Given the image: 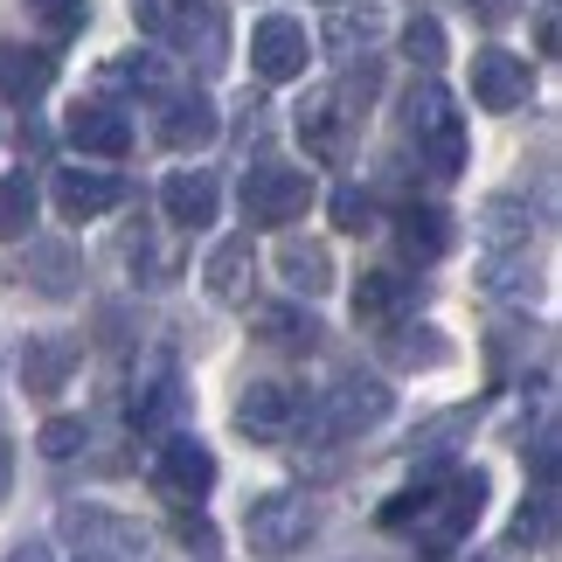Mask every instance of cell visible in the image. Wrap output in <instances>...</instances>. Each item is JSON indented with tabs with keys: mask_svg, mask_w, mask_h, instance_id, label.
Returning <instances> with one entry per match:
<instances>
[{
	"mask_svg": "<svg viewBox=\"0 0 562 562\" xmlns=\"http://www.w3.org/2000/svg\"><path fill=\"white\" fill-rule=\"evenodd\" d=\"M133 14H139L146 35L175 42L188 63H202V70H223L229 29H223V14H215L209 0H133Z\"/></svg>",
	"mask_w": 562,
	"mask_h": 562,
	"instance_id": "obj_1",
	"label": "cell"
},
{
	"mask_svg": "<svg viewBox=\"0 0 562 562\" xmlns=\"http://www.w3.org/2000/svg\"><path fill=\"white\" fill-rule=\"evenodd\" d=\"M313 202V181H306V167H285V160H257L250 175H244V223L250 229H285L299 223Z\"/></svg>",
	"mask_w": 562,
	"mask_h": 562,
	"instance_id": "obj_2",
	"label": "cell"
},
{
	"mask_svg": "<svg viewBox=\"0 0 562 562\" xmlns=\"http://www.w3.org/2000/svg\"><path fill=\"white\" fill-rule=\"evenodd\" d=\"M486 472L472 465V472H445L438 486H430V507L417 514L424 521V549L430 555H445L451 542H459V535H472V521H480V507H486Z\"/></svg>",
	"mask_w": 562,
	"mask_h": 562,
	"instance_id": "obj_3",
	"label": "cell"
},
{
	"mask_svg": "<svg viewBox=\"0 0 562 562\" xmlns=\"http://www.w3.org/2000/svg\"><path fill=\"white\" fill-rule=\"evenodd\" d=\"M389 409H396L389 382H375V375H348V382L327 389V403H313V438H361V430L389 424Z\"/></svg>",
	"mask_w": 562,
	"mask_h": 562,
	"instance_id": "obj_4",
	"label": "cell"
},
{
	"mask_svg": "<svg viewBox=\"0 0 562 562\" xmlns=\"http://www.w3.org/2000/svg\"><path fill=\"white\" fill-rule=\"evenodd\" d=\"M154 486H160V501H175V507H202L215 493V451L181 438V430H167L160 451H154Z\"/></svg>",
	"mask_w": 562,
	"mask_h": 562,
	"instance_id": "obj_5",
	"label": "cell"
},
{
	"mask_svg": "<svg viewBox=\"0 0 562 562\" xmlns=\"http://www.w3.org/2000/svg\"><path fill=\"white\" fill-rule=\"evenodd\" d=\"M181 409H188V382L175 369V355H154L133 382V430L139 438H167L181 424Z\"/></svg>",
	"mask_w": 562,
	"mask_h": 562,
	"instance_id": "obj_6",
	"label": "cell"
},
{
	"mask_svg": "<svg viewBox=\"0 0 562 562\" xmlns=\"http://www.w3.org/2000/svg\"><path fill=\"white\" fill-rule=\"evenodd\" d=\"M63 528L77 535L83 562H146V528L125 521V514H112V507H70Z\"/></svg>",
	"mask_w": 562,
	"mask_h": 562,
	"instance_id": "obj_7",
	"label": "cell"
},
{
	"mask_svg": "<svg viewBox=\"0 0 562 562\" xmlns=\"http://www.w3.org/2000/svg\"><path fill=\"white\" fill-rule=\"evenodd\" d=\"M306 63H313L306 21H292V14H265V21L250 29V70L265 77V83H292V77H306Z\"/></svg>",
	"mask_w": 562,
	"mask_h": 562,
	"instance_id": "obj_8",
	"label": "cell"
},
{
	"mask_svg": "<svg viewBox=\"0 0 562 562\" xmlns=\"http://www.w3.org/2000/svg\"><path fill=\"white\" fill-rule=\"evenodd\" d=\"M313 535V501L306 493H265L250 507V549L257 555H292Z\"/></svg>",
	"mask_w": 562,
	"mask_h": 562,
	"instance_id": "obj_9",
	"label": "cell"
},
{
	"mask_svg": "<svg viewBox=\"0 0 562 562\" xmlns=\"http://www.w3.org/2000/svg\"><path fill=\"white\" fill-rule=\"evenodd\" d=\"M63 223H98V215H112L125 202V181L104 175V167H63V175L49 181Z\"/></svg>",
	"mask_w": 562,
	"mask_h": 562,
	"instance_id": "obj_10",
	"label": "cell"
},
{
	"mask_svg": "<svg viewBox=\"0 0 562 562\" xmlns=\"http://www.w3.org/2000/svg\"><path fill=\"white\" fill-rule=\"evenodd\" d=\"M63 139L83 146V154H98V160H119V154H133V125H125L119 104H104V98H83L70 119H63Z\"/></svg>",
	"mask_w": 562,
	"mask_h": 562,
	"instance_id": "obj_11",
	"label": "cell"
},
{
	"mask_svg": "<svg viewBox=\"0 0 562 562\" xmlns=\"http://www.w3.org/2000/svg\"><path fill=\"white\" fill-rule=\"evenodd\" d=\"M160 209L175 229H209L215 209H223V181L209 175V167H181V175L160 181Z\"/></svg>",
	"mask_w": 562,
	"mask_h": 562,
	"instance_id": "obj_12",
	"label": "cell"
},
{
	"mask_svg": "<svg viewBox=\"0 0 562 562\" xmlns=\"http://www.w3.org/2000/svg\"><path fill=\"white\" fill-rule=\"evenodd\" d=\"M292 424H299V396L285 382H250L244 403H236V430H244L250 445H278Z\"/></svg>",
	"mask_w": 562,
	"mask_h": 562,
	"instance_id": "obj_13",
	"label": "cell"
},
{
	"mask_svg": "<svg viewBox=\"0 0 562 562\" xmlns=\"http://www.w3.org/2000/svg\"><path fill=\"white\" fill-rule=\"evenodd\" d=\"M535 91V70L521 56H507V49H480L472 56V98L486 104V112H514Z\"/></svg>",
	"mask_w": 562,
	"mask_h": 562,
	"instance_id": "obj_14",
	"label": "cell"
},
{
	"mask_svg": "<svg viewBox=\"0 0 562 562\" xmlns=\"http://www.w3.org/2000/svg\"><path fill=\"white\" fill-rule=\"evenodd\" d=\"M215 133H223V119H215L209 91H175L160 104V146H175V154H194V146H209Z\"/></svg>",
	"mask_w": 562,
	"mask_h": 562,
	"instance_id": "obj_15",
	"label": "cell"
},
{
	"mask_svg": "<svg viewBox=\"0 0 562 562\" xmlns=\"http://www.w3.org/2000/svg\"><path fill=\"white\" fill-rule=\"evenodd\" d=\"M396 244L409 265H438V257L451 250V215L445 209H430V202H409L396 215Z\"/></svg>",
	"mask_w": 562,
	"mask_h": 562,
	"instance_id": "obj_16",
	"label": "cell"
},
{
	"mask_svg": "<svg viewBox=\"0 0 562 562\" xmlns=\"http://www.w3.org/2000/svg\"><path fill=\"white\" fill-rule=\"evenodd\" d=\"M348 119H355V112H348L334 91L313 98L306 112H299V139H306V154H313V160H340V154H348Z\"/></svg>",
	"mask_w": 562,
	"mask_h": 562,
	"instance_id": "obj_17",
	"label": "cell"
},
{
	"mask_svg": "<svg viewBox=\"0 0 562 562\" xmlns=\"http://www.w3.org/2000/svg\"><path fill=\"white\" fill-rule=\"evenodd\" d=\"M56 83V56L49 49H0V98L8 104H35Z\"/></svg>",
	"mask_w": 562,
	"mask_h": 562,
	"instance_id": "obj_18",
	"label": "cell"
},
{
	"mask_svg": "<svg viewBox=\"0 0 562 562\" xmlns=\"http://www.w3.org/2000/svg\"><path fill=\"white\" fill-rule=\"evenodd\" d=\"M250 265H257V250H250V229L244 236H223V244L209 250V271H202V285L215 299H244L250 292Z\"/></svg>",
	"mask_w": 562,
	"mask_h": 562,
	"instance_id": "obj_19",
	"label": "cell"
},
{
	"mask_svg": "<svg viewBox=\"0 0 562 562\" xmlns=\"http://www.w3.org/2000/svg\"><path fill=\"white\" fill-rule=\"evenodd\" d=\"M250 334L271 340V348H285V355H306L313 340H319V319L299 313V306H257L250 313Z\"/></svg>",
	"mask_w": 562,
	"mask_h": 562,
	"instance_id": "obj_20",
	"label": "cell"
},
{
	"mask_svg": "<svg viewBox=\"0 0 562 562\" xmlns=\"http://www.w3.org/2000/svg\"><path fill=\"white\" fill-rule=\"evenodd\" d=\"M77 369V348L70 340H29V355H21V382H29V396H56L63 382Z\"/></svg>",
	"mask_w": 562,
	"mask_h": 562,
	"instance_id": "obj_21",
	"label": "cell"
},
{
	"mask_svg": "<svg viewBox=\"0 0 562 562\" xmlns=\"http://www.w3.org/2000/svg\"><path fill=\"white\" fill-rule=\"evenodd\" d=\"M480 236H486V250H528V236H535L528 202H514V194H493V202L480 209Z\"/></svg>",
	"mask_w": 562,
	"mask_h": 562,
	"instance_id": "obj_22",
	"label": "cell"
},
{
	"mask_svg": "<svg viewBox=\"0 0 562 562\" xmlns=\"http://www.w3.org/2000/svg\"><path fill=\"white\" fill-rule=\"evenodd\" d=\"M403 125H409V139H417V146H424V139H438L445 125H459V112H451V98H445V83H438V77H424L417 91L403 98Z\"/></svg>",
	"mask_w": 562,
	"mask_h": 562,
	"instance_id": "obj_23",
	"label": "cell"
},
{
	"mask_svg": "<svg viewBox=\"0 0 562 562\" xmlns=\"http://www.w3.org/2000/svg\"><path fill=\"white\" fill-rule=\"evenodd\" d=\"M278 278H285L292 292L319 299V292L334 285V257L319 250V244H285V250H278Z\"/></svg>",
	"mask_w": 562,
	"mask_h": 562,
	"instance_id": "obj_24",
	"label": "cell"
},
{
	"mask_svg": "<svg viewBox=\"0 0 562 562\" xmlns=\"http://www.w3.org/2000/svg\"><path fill=\"white\" fill-rule=\"evenodd\" d=\"M409 306V278L403 271H369L355 285V313L361 319H389V313H403Z\"/></svg>",
	"mask_w": 562,
	"mask_h": 562,
	"instance_id": "obj_25",
	"label": "cell"
},
{
	"mask_svg": "<svg viewBox=\"0 0 562 562\" xmlns=\"http://www.w3.org/2000/svg\"><path fill=\"white\" fill-rule=\"evenodd\" d=\"M29 229H35V181L0 175V236H29Z\"/></svg>",
	"mask_w": 562,
	"mask_h": 562,
	"instance_id": "obj_26",
	"label": "cell"
},
{
	"mask_svg": "<svg viewBox=\"0 0 562 562\" xmlns=\"http://www.w3.org/2000/svg\"><path fill=\"white\" fill-rule=\"evenodd\" d=\"M480 278H486V292H501V299H521V292L535 285V265H528V250H493Z\"/></svg>",
	"mask_w": 562,
	"mask_h": 562,
	"instance_id": "obj_27",
	"label": "cell"
},
{
	"mask_svg": "<svg viewBox=\"0 0 562 562\" xmlns=\"http://www.w3.org/2000/svg\"><path fill=\"white\" fill-rule=\"evenodd\" d=\"M29 278H35L42 292H70L77 285V257L63 250V244H35L29 250Z\"/></svg>",
	"mask_w": 562,
	"mask_h": 562,
	"instance_id": "obj_28",
	"label": "cell"
},
{
	"mask_svg": "<svg viewBox=\"0 0 562 562\" xmlns=\"http://www.w3.org/2000/svg\"><path fill=\"white\" fill-rule=\"evenodd\" d=\"M389 355H396V361H424V369H438V361L451 355V340H445L438 327H396V334H389Z\"/></svg>",
	"mask_w": 562,
	"mask_h": 562,
	"instance_id": "obj_29",
	"label": "cell"
},
{
	"mask_svg": "<svg viewBox=\"0 0 562 562\" xmlns=\"http://www.w3.org/2000/svg\"><path fill=\"white\" fill-rule=\"evenodd\" d=\"M83 445H91V424H83V417H49V424H42V438H35L42 459H77Z\"/></svg>",
	"mask_w": 562,
	"mask_h": 562,
	"instance_id": "obj_30",
	"label": "cell"
},
{
	"mask_svg": "<svg viewBox=\"0 0 562 562\" xmlns=\"http://www.w3.org/2000/svg\"><path fill=\"white\" fill-rule=\"evenodd\" d=\"M175 542H181V555H194V562H223V528L202 521V514H181Z\"/></svg>",
	"mask_w": 562,
	"mask_h": 562,
	"instance_id": "obj_31",
	"label": "cell"
},
{
	"mask_svg": "<svg viewBox=\"0 0 562 562\" xmlns=\"http://www.w3.org/2000/svg\"><path fill=\"white\" fill-rule=\"evenodd\" d=\"M375 35H382V14H375V8H355V14H340V21H334V56H355V49H369Z\"/></svg>",
	"mask_w": 562,
	"mask_h": 562,
	"instance_id": "obj_32",
	"label": "cell"
},
{
	"mask_svg": "<svg viewBox=\"0 0 562 562\" xmlns=\"http://www.w3.org/2000/svg\"><path fill=\"white\" fill-rule=\"evenodd\" d=\"M29 14H35L49 35H77L83 21H91V0H29Z\"/></svg>",
	"mask_w": 562,
	"mask_h": 562,
	"instance_id": "obj_33",
	"label": "cell"
},
{
	"mask_svg": "<svg viewBox=\"0 0 562 562\" xmlns=\"http://www.w3.org/2000/svg\"><path fill=\"white\" fill-rule=\"evenodd\" d=\"M403 49H409V63H424V70H438V63H445V29H438L430 14H417V21L403 29Z\"/></svg>",
	"mask_w": 562,
	"mask_h": 562,
	"instance_id": "obj_34",
	"label": "cell"
},
{
	"mask_svg": "<svg viewBox=\"0 0 562 562\" xmlns=\"http://www.w3.org/2000/svg\"><path fill=\"white\" fill-rule=\"evenodd\" d=\"M375 223V194L369 188H334V229H369Z\"/></svg>",
	"mask_w": 562,
	"mask_h": 562,
	"instance_id": "obj_35",
	"label": "cell"
},
{
	"mask_svg": "<svg viewBox=\"0 0 562 562\" xmlns=\"http://www.w3.org/2000/svg\"><path fill=\"white\" fill-rule=\"evenodd\" d=\"M112 77L119 83H139V91H167V63L160 56H139V49L133 56H112Z\"/></svg>",
	"mask_w": 562,
	"mask_h": 562,
	"instance_id": "obj_36",
	"label": "cell"
},
{
	"mask_svg": "<svg viewBox=\"0 0 562 562\" xmlns=\"http://www.w3.org/2000/svg\"><path fill=\"white\" fill-rule=\"evenodd\" d=\"M514 542H521V549H542L549 542V486H542V501H535V507L514 514Z\"/></svg>",
	"mask_w": 562,
	"mask_h": 562,
	"instance_id": "obj_37",
	"label": "cell"
},
{
	"mask_svg": "<svg viewBox=\"0 0 562 562\" xmlns=\"http://www.w3.org/2000/svg\"><path fill=\"white\" fill-rule=\"evenodd\" d=\"M430 486H438V480H424V486H409V493H396V501L382 507V528H403V521H417V514L430 507Z\"/></svg>",
	"mask_w": 562,
	"mask_h": 562,
	"instance_id": "obj_38",
	"label": "cell"
},
{
	"mask_svg": "<svg viewBox=\"0 0 562 562\" xmlns=\"http://www.w3.org/2000/svg\"><path fill=\"white\" fill-rule=\"evenodd\" d=\"M8 562H56V555H49V542H21V549H8Z\"/></svg>",
	"mask_w": 562,
	"mask_h": 562,
	"instance_id": "obj_39",
	"label": "cell"
},
{
	"mask_svg": "<svg viewBox=\"0 0 562 562\" xmlns=\"http://www.w3.org/2000/svg\"><path fill=\"white\" fill-rule=\"evenodd\" d=\"M535 35H542V56H555V42H562V35H555V8H549L542 21H535Z\"/></svg>",
	"mask_w": 562,
	"mask_h": 562,
	"instance_id": "obj_40",
	"label": "cell"
},
{
	"mask_svg": "<svg viewBox=\"0 0 562 562\" xmlns=\"http://www.w3.org/2000/svg\"><path fill=\"white\" fill-rule=\"evenodd\" d=\"M0 501H8V445H0Z\"/></svg>",
	"mask_w": 562,
	"mask_h": 562,
	"instance_id": "obj_41",
	"label": "cell"
}]
</instances>
